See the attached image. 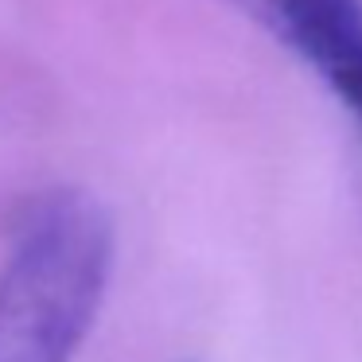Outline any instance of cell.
I'll list each match as a JSON object with an SVG mask.
<instances>
[{
  "label": "cell",
  "instance_id": "obj_1",
  "mask_svg": "<svg viewBox=\"0 0 362 362\" xmlns=\"http://www.w3.org/2000/svg\"><path fill=\"white\" fill-rule=\"evenodd\" d=\"M113 257V218L94 195L59 187L32 199L0 265V362H74Z\"/></svg>",
  "mask_w": 362,
  "mask_h": 362
},
{
  "label": "cell",
  "instance_id": "obj_2",
  "mask_svg": "<svg viewBox=\"0 0 362 362\" xmlns=\"http://www.w3.org/2000/svg\"><path fill=\"white\" fill-rule=\"evenodd\" d=\"M351 110L362 129V0H230Z\"/></svg>",
  "mask_w": 362,
  "mask_h": 362
}]
</instances>
